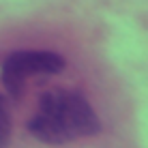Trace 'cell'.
Listing matches in <instances>:
<instances>
[{"label":"cell","instance_id":"obj_2","mask_svg":"<svg viewBox=\"0 0 148 148\" xmlns=\"http://www.w3.org/2000/svg\"><path fill=\"white\" fill-rule=\"evenodd\" d=\"M64 69V60L52 52H15L2 64V84L11 92L19 97L24 84L30 75L37 73H58Z\"/></svg>","mask_w":148,"mask_h":148},{"label":"cell","instance_id":"obj_3","mask_svg":"<svg viewBox=\"0 0 148 148\" xmlns=\"http://www.w3.org/2000/svg\"><path fill=\"white\" fill-rule=\"evenodd\" d=\"M9 140H11V116L4 99L0 97V148H9Z\"/></svg>","mask_w":148,"mask_h":148},{"label":"cell","instance_id":"obj_1","mask_svg":"<svg viewBox=\"0 0 148 148\" xmlns=\"http://www.w3.org/2000/svg\"><path fill=\"white\" fill-rule=\"evenodd\" d=\"M28 131L45 144H64L99 133L101 120L79 92L52 90L41 97L37 116L28 120Z\"/></svg>","mask_w":148,"mask_h":148}]
</instances>
